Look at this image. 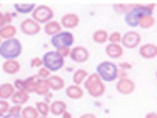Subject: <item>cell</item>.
Returning a JSON list of instances; mask_svg holds the SVG:
<instances>
[{"instance_id":"obj_1","label":"cell","mask_w":157,"mask_h":118,"mask_svg":"<svg viewBox=\"0 0 157 118\" xmlns=\"http://www.w3.org/2000/svg\"><path fill=\"white\" fill-rule=\"evenodd\" d=\"M155 9L154 3H149V5H142V3H136L134 9L124 17L125 23L129 27H139V22L144 15H152V10Z\"/></svg>"},{"instance_id":"obj_2","label":"cell","mask_w":157,"mask_h":118,"mask_svg":"<svg viewBox=\"0 0 157 118\" xmlns=\"http://www.w3.org/2000/svg\"><path fill=\"white\" fill-rule=\"evenodd\" d=\"M84 87H85V91L94 98H100L105 93V82L97 73H92V75L87 77V80L84 82Z\"/></svg>"},{"instance_id":"obj_3","label":"cell","mask_w":157,"mask_h":118,"mask_svg":"<svg viewBox=\"0 0 157 118\" xmlns=\"http://www.w3.org/2000/svg\"><path fill=\"white\" fill-rule=\"evenodd\" d=\"M22 53V43L17 38H10L0 45V57L5 60H17Z\"/></svg>"},{"instance_id":"obj_4","label":"cell","mask_w":157,"mask_h":118,"mask_svg":"<svg viewBox=\"0 0 157 118\" xmlns=\"http://www.w3.org/2000/svg\"><path fill=\"white\" fill-rule=\"evenodd\" d=\"M95 73L104 82H114L115 78H119V67L112 62H102V63L97 65Z\"/></svg>"},{"instance_id":"obj_5","label":"cell","mask_w":157,"mask_h":118,"mask_svg":"<svg viewBox=\"0 0 157 118\" xmlns=\"http://www.w3.org/2000/svg\"><path fill=\"white\" fill-rule=\"evenodd\" d=\"M44 67H45L48 72H57V70H62L63 67V57L59 55V52H47L42 57Z\"/></svg>"},{"instance_id":"obj_6","label":"cell","mask_w":157,"mask_h":118,"mask_svg":"<svg viewBox=\"0 0 157 118\" xmlns=\"http://www.w3.org/2000/svg\"><path fill=\"white\" fill-rule=\"evenodd\" d=\"M32 17H33V20H35L37 23L47 25L48 22H52V18H54V10H52L48 5H37L35 10L32 12Z\"/></svg>"},{"instance_id":"obj_7","label":"cell","mask_w":157,"mask_h":118,"mask_svg":"<svg viewBox=\"0 0 157 118\" xmlns=\"http://www.w3.org/2000/svg\"><path fill=\"white\" fill-rule=\"evenodd\" d=\"M50 43L57 50H60V48H70V47L74 45V35H72V32H67V30L65 32H60L59 35L52 37Z\"/></svg>"},{"instance_id":"obj_8","label":"cell","mask_w":157,"mask_h":118,"mask_svg":"<svg viewBox=\"0 0 157 118\" xmlns=\"http://www.w3.org/2000/svg\"><path fill=\"white\" fill-rule=\"evenodd\" d=\"M140 34L139 32H134V30H130V32H127L125 35H122V47H125V48H137L139 47V43H140Z\"/></svg>"},{"instance_id":"obj_9","label":"cell","mask_w":157,"mask_h":118,"mask_svg":"<svg viewBox=\"0 0 157 118\" xmlns=\"http://www.w3.org/2000/svg\"><path fill=\"white\" fill-rule=\"evenodd\" d=\"M20 30H22V34H25V35H37L42 28H40V23H37L33 18H27V20H24L20 23Z\"/></svg>"},{"instance_id":"obj_10","label":"cell","mask_w":157,"mask_h":118,"mask_svg":"<svg viewBox=\"0 0 157 118\" xmlns=\"http://www.w3.org/2000/svg\"><path fill=\"white\" fill-rule=\"evenodd\" d=\"M115 88H117V91L121 95H130L136 90V83L125 77V78H119V82L115 83Z\"/></svg>"},{"instance_id":"obj_11","label":"cell","mask_w":157,"mask_h":118,"mask_svg":"<svg viewBox=\"0 0 157 118\" xmlns=\"http://www.w3.org/2000/svg\"><path fill=\"white\" fill-rule=\"evenodd\" d=\"M89 57H90V53L85 47H75V48L70 50V58L75 63H84V62L89 60Z\"/></svg>"},{"instance_id":"obj_12","label":"cell","mask_w":157,"mask_h":118,"mask_svg":"<svg viewBox=\"0 0 157 118\" xmlns=\"http://www.w3.org/2000/svg\"><path fill=\"white\" fill-rule=\"evenodd\" d=\"M78 22H80V18H78L77 13H65L60 20V25L65 28H69V30H72V28H75L78 25Z\"/></svg>"},{"instance_id":"obj_13","label":"cell","mask_w":157,"mask_h":118,"mask_svg":"<svg viewBox=\"0 0 157 118\" xmlns=\"http://www.w3.org/2000/svg\"><path fill=\"white\" fill-rule=\"evenodd\" d=\"M139 53L142 58H147V60L155 58L157 57V45H154V43H144L139 48Z\"/></svg>"},{"instance_id":"obj_14","label":"cell","mask_w":157,"mask_h":118,"mask_svg":"<svg viewBox=\"0 0 157 118\" xmlns=\"http://www.w3.org/2000/svg\"><path fill=\"white\" fill-rule=\"evenodd\" d=\"M15 91L17 90L13 87V83H2L0 85V100H9V98H12Z\"/></svg>"},{"instance_id":"obj_15","label":"cell","mask_w":157,"mask_h":118,"mask_svg":"<svg viewBox=\"0 0 157 118\" xmlns=\"http://www.w3.org/2000/svg\"><path fill=\"white\" fill-rule=\"evenodd\" d=\"M65 93L69 98H72V100H80L82 97H84V90H82L78 85H69V87L65 88Z\"/></svg>"},{"instance_id":"obj_16","label":"cell","mask_w":157,"mask_h":118,"mask_svg":"<svg viewBox=\"0 0 157 118\" xmlns=\"http://www.w3.org/2000/svg\"><path fill=\"white\" fill-rule=\"evenodd\" d=\"M44 32H45L47 35H50V37H55V35H59L62 32V25L59 23V22H48L47 25H44Z\"/></svg>"},{"instance_id":"obj_17","label":"cell","mask_w":157,"mask_h":118,"mask_svg":"<svg viewBox=\"0 0 157 118\" xmlns=\"http://www.w3.org/2000/svg\"><path fill=\"white\" fill-rule=\"evenodd\" d=\"M105 53H107V57H110V58H119V57H122V53H124V48H122V45L109 43V45L105 47Z\"/></svg>"},{"instance_id":"obj_18","label":"cell","mask_w":157,"mask_h":118,"mask_svg":"<svg viewBox=\"0 0 157 118\" xmlns=\"http://www.w3.org/2000/svg\"><path fill=\"white\" fill-rule=\"evenodd\" d=\"M65 110H67V103L62 102V100H55V102L50 103V113H52V115H57V116L63 115Z\"/></svg>"},{"instance_id":"obj_19","label":"cell","mask_w":157,"mask_h":118,"mask_svg":"<svg viewBox=\"0 0 157 118\" xmlns=\"http://www.w3.org/2000/svg\"><path fill=\"white\" fill-rule=\"evenodd\" d=\"M48 85H50V90L57 91V90H62V88L65 87V80L59 75H52L50 78H48Z\"/></svg>"},{"instance_id":"obj_20","label":"cell","mask_w":157,"mask_h":118,"mask_svg":"<svg viewBox=\"0 0 157 118\" xmlns=\"http://www.w3.org/2000/svg\"><path fill=\"white\" fill-rule=\"evenodd\" d=\"M3 72L9 73V75H13V73H17L18 70H20V63H18L17 60H5V63H3Z\"/></svg>"},{"instance_id":"obj_21","label":"cell","mask_w":157,"mask_h":118,"mask_svg":"<svg viewBox=\"0 0 157 118\" xmlns=\"http://www.w3.org/2000/svg\"><path fill=\"white\" fill-rule=\"evenodd\" d=\"M50 90V85H48V80H42V78H37V85H35V93L37 95H45Z\"/></svg>"},{"instance_id":"obj_22","label":"cell","mask_w":157,"mask_h":118,"mask_svg":"<svg viewBox=\"0 0 157 118\" xmlns=\"http://www.w3.org/2000/svg\"><path fill=\"white\" fill-rule=\"evenodd\" d=\"M29 93L27 91H22V90H17L15 93H13V97L10 98V100L13 102V105H24V103L29 102Z\"/></svg>"},{"instance_id":"obj_23","label":"cell","mask_w":157,"mask_h":118,"mask_svg":"<svg viewBox=\"0 0 157 118\" xmlns=\"http://www.w3.org/2000/svg\"><path fill=\"white\" fill-rule=\"evenodd\" d=\"M15 34H17V28L13 25H5V27L0 28V37L5 40H10V38H15Z\"/></svg>"},{"instance_id":"obj_24","label":"cell","mask_w":157,"mask_h":118,"mask_svg":"<svg viewBox=\"0 0 157 118\" xmlns=\"http://www.w3.org/2000/svg\"><path fill=\"white\" fill-rule=\"evenodd\" d=\"M87 77H89L87 70H84V68L75 70V73H74V85H78V87H80V83H84L85 80H87Z\"/></svg>"},{"instance_id":"obj_25","label":"cell","mask_w":157,"mask_h":118,"mask_svg":"<svg viewBox=\"0 0 157 118\" xmlns=\"http://www.w3.org/2000/svg\"><path fill=\"white\" fill-rule=\"evenodd\" d=\"M92 38H94L95 43H100V45H102V43H105L107 40H109V34H107V30H102V28H100V30L94 32Z\"/></svg>"},{"instance_id":"obj_26","label":"cell","mask_w":157,"mask_h":118,"mask_svg":"<svg viewBox=\"0 0 157 118\" xmlns=\"http://www.w3.org/2000/svg\"><path fill=\"white\" fill-rule=\"evenodd\" d=\"M134 5H136V3H115L114 5V10L117 13H122V15H127V13L130 12V10L134 9Z\"/></svg>"},{"instance_id":"obj_27","label":"cell","mask_w":157,"mask_h":118,"mask_svg":"<svg viewBox=\"0 0 157 118\" xmlns=\"http://www.w3.org/2000/svg\"><path fill=\"white\" fill-rule=\"evenodd\" d=\"M15 10L20 13H32L35 10V3H15Z\"/></svg>"},{"instance_id":"obj_28","label":"cell","mask_w":157,"mask_h":118,"mask_svg":"<svg viewBox=\"0 0 157 118\" xmlns=\"http://www.w3.org/2000/svg\"><path fill=\"white\" fill-rule=\"evenodd\" d=\"M22 118H40V113L37 112L35 106H25L22 110Z\"/></svg>"},{"instance_id":"obj_29","label":"cell","mask_w":157,"mask_h":118,"mask_svg":"<svg viewBox=\"0 0 157 118\" xmlns=\"http://www.w3.org/2000/svg\"><path fill=\"white\" fill-rule=\"evenodd\" d=\"M154 23H155V20L152 15H144L139 22V27L140 28H151V27H154Z\"/></svg>"},{"instance_id":"obj_30","label":"cell","mask_w":157,"mask_h":118,"mask_svg":"<svg viewBox=\"0 0 157 118\" xmlns=\"http://www.w3.org/2000/svg\"><path fill=\"white\" fill-rule=\"evenodd\" d=\"M35 85H37V78L35 77H29L25 80V91L27 93H35Z\"/></svg>"},{"instance_id":"obj_31","label":"cell","mask_w":157,"mask_h":118,"mask_svg":"<svg viewBox=\"0 0 157 118\" xmlns=\"http://www.w3.org/2000/svg\"><path fill=\"white\" fill-rule=\"evenodd\" d=\"M35 108H37V112H39L42 116H47L48 112H50V105H48V103H45V102H39V103L35 105Z\"/></svg>"},{"instance_id":"obj_32","label":"cell","mask_w":157,"mask_h":118,"mask_svg":"<svg viewBox=\"0 0 157 118\" xmlns=\"http://www.w3.org/2000/svg\"><path fill=\"white\" fill-rule=\"evenodd\" d=\"M122 42V35L119 34L117 30L112 32V34H109V43H115V45H121Z\"/></svg>"},{"instance_id":"obj_33","label":"cell","mask_w":157,"mask_h":118,"mask_svg":"<svg viewBox=\"0 0 157 118\" xmlns=\"http://www.w3.org/2000/svg\"><path fill=\"white\" fill-rule=\"evenodd\" d=\"M9 112H10V105H9V102H7V100H0V115L5 116Z\"/></svg>"},{"instance_id":"obj_34","label":"cell","mask_w":157,"mask_h":118,"mask_svg":"<svg viewBox=\"0 0 157 118\" xmlns=\"http://www.w3.org/2000/svg\"><path fill=\"white\" fill-rule=\"evenodd\" d=\"M50 72H48V70L45 68V67H42V68H40L39 70V78H42V80H48V78H50Z\"/></svg>"},{"instance_id":"obj_35","label":"cell","mask_w":157,"mask_h":118,"mask_svg":"<svg viewBox=\"0 0 157 118\" xmlns=\"http://www.w3.org/2000/svg\"><path fill=\"white\" fill-rule=\"evenodd\" d=\"M30 67H40L42 68L44 67V62H42V58H39V57H35V58H32V62H30Z\"/></svg>"},{"instance_id":"obj_36","label":"cell","mask_w":157,"mask_h":118,"mask_svg":"<svg viewBox=\"0 0 157 118\" xmlns=\"http://www.w3.org/2000/svg\"><path fill=\"white\" fill-rule=\"evenodd\" d=\"M13 87L17 88V90H22V91H25V80H15V82H13Z\"/></svg>"},{"instance_id":"obj_37","label":"cell","mask_w":157,"mask_h":118,"mask_svg":"<svg viewBox=\"0 0 157 118\" xmlns=\"http://www.w3.org/2000/svg\"><path fill=\"white\" fill-rule=\"evenodd\" d=\"M10 115H22V108H20V105H13V106H10Z\"/></svg>"},{"instance_id":"obj_38","label":"cell","mask_w":157,"mask_h":118,"mask_svg":"<svg viewBox=\"0 0 157 118\" xmlns=\"http://www.w3.org/2000/svg\"><path fill=\"white\" fill-rule=\"evenodd\" d=\"M70 50H72V48H60V50H57V52H59V55H60V57L65 58V57H70Z\"/></svg>"},{"instance_id":"obj_39","label":"cell","mask_w":157,"mask_h":118,"mask_svg":"<svg viewBox=\"0 0 157 118\" xmlns=\"http://www.w3.org/2000/svg\"><path fill=\"white\" fill-rule=\"evenodd\" d=\"M7 25V20H5V13H2L0 12V28L2 27H5Z\"/></svg>"},{"instance_id":"obj_40","label":"cell","mask_w":157,"mask_h":118,"mask_svg":"<svg viewBox=\"0 0 157 118\" xmlns=\"http://www.w3.org/2000/svg\"><path fill=\"white\" fill-rule=\"evenodd\" d=\"M78 118H97L94 113H84V115H80Z\"/></svg>"},{"instance_id":"obj_41","label":"cell","mask_w":157,"mask_h":118,"mask_svg":"<svg viewBox=\"0 0 157 118\" xmlns=\"http://www.w3.org/2000/svg\"><path fill=\"white\" fill-rule=\"evenodd\" d=\"M44 102H45V103H52V93H50V91L45 95V100H44Z\"/></svg>"},{"instance_id":"obj_42","label":"cell","mask_w":157,"mask_h":118,"mask_svg":"<svg viewBox=\"0 0 157 118\" xmlns=\"http://www.w3.org/2000/svg\"><path fill=\"white\" fill-rule=\"evenodd\" d=\"M2 118H22V115H10V113H7V115L2 116Z\"/></svg>"},{"instance_id":"obj_43","label":"cell","mask_w":157,"mask_h":118,"mask_svg":"<svg viewBox=\"0 0 157 118\" xmlns=\"http://www.w3.org/2000/svg\"><path fill=\"white\" fill-rule=\"evenodd\" d=\"M145 118H157V113L155 112H151V113H147V115H145Z\"/></svg>"},{"instance_id":"obj_44","label":"cell","mask_w":157,"mask_h":118,"mask_svg":"<svg viewBox=\"0 0 157 118\" xmlns=\"http://www.w3.org/2000/svg\"><path fill=\"white\" fill-rule=\"evenodd\" d=\"M2 43H3V42H2V37H0V45H2Z\"/></svg>"},{"instance_id":"obj_45","label":"cell","mask_w":157,"mask_h":118,"mask_svg":"<svg viewBox=\"0 0 157 118\" xmlns=\"http://www.w3.org/2000/svg\"><path fill=\"white\" fill-rule=\"evenodd\" d=\"M40 118H48V116H40Z\"/></svg>"},{"instance_id":"obj_46","label":"cell","mask_w":157,"mask_h":118,"mask_svg":"<svg viewBox=\"0 0 157 118\" xmlns=\"http://www.w3.org/2000/svg\"><path fill=\"white\" fill-rule=\"evenodd\" d=\"M155 78H157V72H155Z\"/></svg>"}]
</instances>
